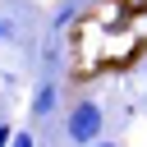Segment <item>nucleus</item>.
I'll list each match as a JSON object with an SVG mask.
<instances>
[{
	"mask_svg": "<svg viewBox=\"0 0 147 147\" xmlns=\"http://www.w3.org/2000/svg\"><path fill=\"white\" fill-rule=\"evenodd\" d=\"M101 124H106L101 106H96V101H78V106L69 110V119H64V133H69V142L87 147V142H96V138H101Z\"/></svg>",
	"mask_w": 147,
	"mask_h": 147,
	"instance_id": "1",
	"label": "nucleus"
},
{
	"mask_svg": "<svg viewBox=\"0 0 147 147\" xmlns=\"http://www.w3.org/2000/svg\"><path fill=\"white\" fill-rule=\"evenodd\" d=\"M55 106H60V83L55 78H41L37 83V92H32V119L41 124V119H51L55 115Z\"/></svg>",
	"mask_w": 147,
	"mask_h": 147,
	"instance_id": "2",
	"label": "nucleus"
},
{
	"mask_svg": "<svg viewBox=\"0 0 147 147\" xmlns=\"http://www.w3.org/2000/svg\"><path fill=\"white\" fill-rule=\"evenodd\" d=\"M14 37H18V28H14L9 18H0V46H5V41H14Z\"/></svg>",
	"mask_w": 147,
	"mask_h": 147,
	"instance_id": "3",
	"label": "nucleus"
},
{
	"mask_svg": "<svg viewBox=\"0 0 147 147\" xmlns=\"http://www.w3.org/2000/svg\"><path fill=\"white\" fill-rule=\"evenodd\" d=\"M9 147H37V138H32V133H14V138H9Z\"/></svg>",
	"mask_w": 147,
	"mask_h": 147,
	"instance_id": "4",
	"label": "nucleus"
},
{
	"mask_svg": "<svg viewBox=\"0 0 147 147\" xmlns=\"http://www.w3.org/2000/svg\"><path fill=\"white\" fill-rule=\"evenodd\" d=\"M9 138H14V124H5V119H0V147H9Z\"/></svg>",
	"mask_w": 147,
	"mask_h": 147,
	"instance_id": "5",
	"label": "nucleus"
},
{
	"mask_svg": "<svg viewBox=\"0 0 147 147\" xmlns=\"http://www.w3.org/2000/svg\"><path fill=\"white\" fill-rule=\"evenodd\" d=\"M87 147H119V142H101V138H96V142H87Z\"/></svg>",
	"mask_w": 147,
	"mask_h": 147,
	"instance_id": "6",
	"label": "nucleus"
}]
</instances>
